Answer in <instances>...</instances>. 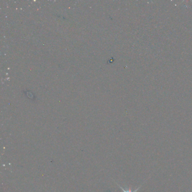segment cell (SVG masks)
I'll list each match as a JSON object with an SVG mask.
<instances>
[{
    "label": "cell",
    "mask_w": 192,
    "mask_h": 192,
    "mask_svg": "<svg viewBox=\"0 0 192 192\" xmlns=\"http://www.w3.org/2000/svg\"><path fill=\"white\" fill-rule=\"evenodd\" d=\"M117 185L119 186V187L123 191V192H137V191L140 188V187H139L135 191H132L131 189V188H130L128 190H125V189H124L123 188L121 187V186H120L118 184H117Z\"/></svg>",
    "instance_id": "obj_1"
}]
</instances>
